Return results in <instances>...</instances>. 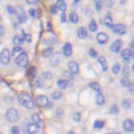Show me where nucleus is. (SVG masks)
Returning <instances> with one entry per match:
<instances>
[{
    "label": "nucleus",
    "mask_w": 134,
    "mask_h": 134,
    "mask_svg": "<svg viewBox=\"0 0 134 134\" xmlns=\"http://www.w3.org/2000/svg\"><path fill=\"white\" fill-rule=\"evenodd\" d=\"M132 55H133V54H132V50H130V49H124V50L120 52V57H121V59L124 60V62H126V63L129 62V60L131 59Z\"/></svg>",
    "instance_id": "obj_12"
},
{
    "label": "nucleus",
    "mask_w": 134,
    "mask_h": 134,
    "mask_svg": "<svg viewBox=\"0 0 134 134\" xmlns=\"http://www.w3.org/2000/svg\"><path fill=\"white\" fill-rule=\"evenodd\" d=\"M72 117H73V120L74 121H80L81 120V114L79 112H74Z\"/></svg>",
    "instance_id": "obj_39"
},
{
    "label": "nucleus",
    "mask_w": 134,
    "mask_h": 134,
    "mask_svg": "<svg viewBox=\"0 0 134 134\" xmlns=\"http://www.w3.org/2000/svg\"><path fill=\"white\" fill-rule=\"evenodd\" d=\"M67 134H74V132L70 130V131H68V132H67Z\"/></svg>",
    "instance_id": "obj_56"
},
{
    "label": "nucleus",
    "mask_w": 134,
    "mask_h": 134,
    "mask_svg": "<svg viewBox=\"0 0 134 134\" xmlns=\"http://www.w3.org/2000/svg\"><path fill=\"white\" fill-rule=\"evenodd\" d=\"M36 103L39 107H42V108H45L48 104V98L45 96V95H38L37 96V99H36Z\"/></svg>",
    "instance_id": "obj_8"
},
{
    "label": "nucleus",
    "mask_w": 134,
    "mask_h": 134,
    "mask_svg": "<svg viewBox=\"0 0 134 134\" xmlns=\"http://www.w3.org/2000/svg\"><path fill=\"white\" fill-rule=\"evenodd\" d=\"M62 92L61 91H54V92H52L51 93V98L52 99H60L61 97H62Z\"/></svg>",
    "instance_id": "obj_31"
},
{
    "label": "nucleus",
    "mask_w": 134,
    "mask_h": 134,
    "mask_svg": "<svg viewBox=\"0 0 134 134\" xmlns=\"http://www.w3.org/2000/svg\"><path fill=\"white\" fill-rule=\"evenodd\" d=\"M23 42H24V40H23L19 35L15 36L14 39H13V43L15 44V46H20L21 44H23Z\"/></svg>",
    "instance_id": "obj_26"
},
{
    "label": "nucleus",
    "mask_w": 134,
    "mask_h": 134,
    "mask_svg": "<svg viewBox=\"0 0 134 134\" xmlns=\"http://www.w3.org/2000/svg\"><path fill=\"white\" fill-rule=\"evenodd\" d=\"M42 77L45 80H51L52 79V73L50 71H43L42 72Z\"/></svg>",
    "instance_id": "obj_32"
},
{
    "label": "nucleus",
    "mask_w": 134,
    "mask_h": 134,
    "mask_svg": "<svg viewBox=\"0 0 134 134\" xmlns=\"http://www.w3.org/2000/svg\"><path fill=\"white\" fill-rule=\"evenodd\" d=\"M120 84H121V86H122V87H128L129 82H128L127 77H122V79L120 80Z\"/></svg>",
    "instance_id": "obj_41"
},
{
    "label": "nucleus",
    "mask_w": 134,
    "mask_h": 134,
    "mask_svg": "<svg viewBox=\"0 0 134 134\" xmlns=\"http://www.w3.org/2000/svg\"><path fill=\"white\" fill-rule=\"evenodd\" d=\"M29 73H30V76H31V77H34V76H35V74H36V67H31V68H30Z\"/></svg>",
    "instance_id": "obj_45"
},
{
    "label": "nucleus",
    "mask_w": 134,
    "mask_h": 134,
    "mask_svg": "<svg viewBox=\"0 0 134 134\" xmlns=\"http://www.w3.org/2000/svg\"><path fill=\"white\" fill-rule=\"evenodd\" d=\"M102 5H103V3H102V1H99V0H96V1L94 2V6H95V9H96L97 12H99V10L102 9Z\"/></svg>",
    "instance_id": "obj_35"
},
{
    "label": "nucleus",
    "mask_w": 134,
    "mask_h": 134,
    "mask_svg": "<svg viewBox=\"0 0 134 134\" xmlns=\"http://www.w3.org/2000/svg\"><path fill=\"white\" fill-rule=\"evenodd\" d=\"M36 87L37 88H41V83L39 80H36Z\"/></svg>",
    "instance_id": "obj_51"
},
{
    "label": "nucleus",
    "mask_w": 134,
    "mask_h": 134,
    "mask_svg": "<svg viewBox=\"0 0 134 134\" xmlns=\"http://www.w3.org/2000/svg\"><path fill=\"white\" fill-rule=\"evenodd\" d=\"M68 20L71 23H77L79 22V16H77V14L74 13V12H71L69 14V16H68Z\"/></svg>",
    "instance_id": "obj_22"
},
{
    "label": "nucleus",
    "mask_w": 134,
    "mask_h": 134,
    "mask_svg": "<svg viewBox=\"0 0 134 134\" xmlns=\"http://www.w3.org/2000/svg\"><path fill=\"white\" fill-rule=\"evenodd\" d=\"M121 104H122V107H124L125 109H127V110L130 108V105H131L129 99H122V103H121Z\"/></svg>",
    "instance_id": "obj_36"
},
{
    "label": "nucleus",
    "mask_w": 134,
    "mask_h": 134,
    "mask_svg": "<svg viewBox=\"0 0 134 134\" xmlns=\"http://www.w3.org/2000/svg\"><path fill=\"white\" fill-rule=\"evenodd\" d=\"M0 20H1V17H0Z\"/></svg>",
    "instance_id": "obj_57"
},
{
    "label": "nucleus",
    "mask_w": 134,
    "mask_h": 134,
    "mask_svg": "<svg viewBox=\"0 0 134 134\" xmlns=\"http://www.w3.org/2000/svg\"><path fill=\"white\" fill-rule=\"evenodd\" d=\"M46 25H47V30H50V29H51V26H50V22H49V21H47Z\"/></svg>",
    "instance_id": "obj_53"
},
{
    "label": "nucleus",
    "mask_w": 134,
    "mask_h": 134,
    "mask_svg": "<svg viewBox=\"0 0 134 134\" xmlns=\"http://www.w3.org/2000/svg\"><path fill=\"white\" fill-rule=\"evenodd\" d=\"M55 114H57V116H62L63 115V110L61 108H58L55 110Z\"/></svg>",
    "instance_id": "obj_44"
},
{
    "label": "nucleus",
    "mask_w": 134,
    "mask_h": 134,
    "mask_svg": "<svg viewBox=\"0 0 134 134\" xmlns=\"http://www.w3.org/2000/svg\"><path fill=\"white\" fill-rule=\"evenodd\" d=\"M63 54L66 55V57H70L72 54V46L69 44V43H65L64 46H63Z\"/></svg>",
    "instance_id": "obj_15"
},
{
    "label": "nucleus",
    "mask_w": 134,
    "mask_h": 134,
    "mask_svg": "<svg viewBox=\"0 0 134 134\" xmlns=\"http://www.w3.org/2000/svg\"><path fill=\"white\" fill-rule=\"evenodd\" d=\"M87 36H88V32L85 27H80L77 29V37L80 39H85V38H87Z\"/></svg>",
    "instance_id": "obj_19"
},
{
    "label": "nucleus",
    "mask_w": 134,
    "mask_h": 134,
    "mask_svg": "<svg viewBox=\"0 0 134 134\" xmlns=\"http://www.w3.org/2000/svg\"><path fill=\"white\" fill-rule=\"evenodd\" d=\"M63 76H64L63 80H65V81H67V82H68V81H71L72 77H73V76H72V73H71L69 70L64 71V72H63Z\"/></svg>",
    "instance_id": "obj_29"
},
{
    "label": "nucleus",
    "mask_w": 134,
    "mask_h": 134,
    "mask_svg": "<svg viewBox=\"0 0 134 134\" xmlns=\"http://www.w3.org/2000/svg\"><path fill=\"white\" fill-rule=\"evenodd\" d=\"M16 64L18 66H20V67H23V68L27 67V65H28V57H27V54L24 52V53L18 55L16 58Z\"/></svg>",
    "instance_id": "obj_4"
},
{
    "label": "nucleus",
    "mask_w": 134,
    "mask_h": 134,
    "mask_svg": "<svg viewBox=\"0 0 134 134\" xmlns=\"http://www.w3.org/2000/svg\"><path fill=\"white\" fill-rule=\"evenodd\" d=\"M10 61V53H9V50L4 48L1 52H0V63L3 64V65H7Z\"/></svg>",
    "instance_id": "obj_5"
},
{
    "label": "nucleus",
    "mask_w": 134,
    "mask_h": 134,
    "mask_svg": "<svg viewBox=\"0 0 134 134\" xmlns=\"http://www.w3.org/2000/svg\"><path fill=\"white\" fill-rule=\"evenodd\" d=\"M4 34V27L2 25H0V37H2Z\"/></svg>",
    "instance_id": "obj_50"
},
{
    "label": "nucleus",
    "mask_w": 134,
    "mask_h": 134,
    "mask_svg": "<svg viewBox=\"0 0 134 134\" xmlns=\"http://www.w3.org/2000/svg\"><path fill=\"white\" fill-rule=\"evenodd\" d=\"M88 28H89V30H90V31H92V32H93V31H95V30L97 29V24H96V21H95L94 19H92V20L90 21Z\"/></svg>",
    "instance_id": "obj_27"
},
{
    "label": "nucleus",
    "mask_w": 134,
    "mask_h": 134,
    "mask_svg": "<svg viewBox=\"0 0 134 134\" xmlns=\"http://www.w3.org/2000/svg\"><path fill=\"white\" fill-rule=\"evenodd\" d=\"M0 134H1V133H0Z\"/></svg>",
    "instance_id": "obj_58"
},
{
    "label": "nucleus",
    "mask_w": 134,
    "mask_h": 134,
    "mask_svg": "<svg viewBox=\"0 0 134 134\" xmlns=\"http://www.w3.org/2000/svg\"><path fill=\"white\" fill-rule=\"evenodd\" d=\"M128 74H129V71H128V69L126 67V68H124V77H127Z\"/></svg>",
    "instance_id": "obj_48"
},
{
    "label": "nucleus",
    "mask_w": 134,
    "mask_h": 134,
    "mask_svg": "<svg viewBox=\"0 0 134 134\" xmlns=\"http://www.w3.org/2000/svg\"><path fill=\"white\" fill-rule=\"evenodd\" d=\"M110 113H111V114H114V115L118 113V107H117L115 104L111 106V108H110Z\"/></svg>",
    "instance_id": "obj_34"
},
{
    "label": "nucleus",
    "mask_w": 134,
    "mask_h": 134,
    "mask_svg": "<svg viewBox=\"0 0 134 134\" xmlns=\"http://www.w3.org/2000/svg\"><path fill=\"white\" fill-rule=\"evenodd\" d=\"M112 72L113 73H118V71L120 70V65H119V63H115L113 66H112Z\"/></svg>",
    "instance_id": "obj_33"
},
{
    "label": "nucleus",
    "mask_w": 134,
    "mask_h": 134,
    "mask_svg": "<svg viewBox=\"0 0 134 134\" xmlns=\"http://www.w3.org/2000/svg\"><path fill=\"white\" fill-rule=\"evenodd\" d=\"M67 85H68V82L63 80V79H59L57 81V86L60 88V89H66L67 88Z\"/></svg>",
    "instance_id": "obj_25"
},
{
    "label": "nucleus",
    "mask_w": 134,
    "mask_h": 134,
    "mask_svg": "<svg viewBox=\"0 0 134 134\" xmlns=\"http://www.w3.org/2000/svg\"><path fill=\"white\" fill-rule=\"evenodd\" d=\"M110 134H120L119 132H117V131H113V132H111Z\"/></svg>",
    "instance_id": "obj_55"
},
{
    "label": "nucleus",
    "mask_w": 134,
    "mask_h": 134,
    "mask_svg": "<svg viewBox=\"0 0 134 134\" xmlns=\"http://www.w3.org/2000/svg\"><path fill=\"white\" fill-rule=\"evenodd\" d=\"M108 39H109V37H108V35H107L106 32L100 31V32H98V34L96 35V40H97V42H98L99 44H105V43L108 41Z\"/></svg>",
    "instance_id": "obj_13"
},
{
    "label": "nucleus",
    "mask_w": 134,
    "mask_h": 134,
    "mask_svg": "<svg viewBox=\"0 0 134 134\" xmlns=\"http://www.w3.org/2000/svg\"><path fill=\"white\" fill-rule=\"evenodd\" d=\"M61 21L62 22H66V15H65V13H62V15H61Z\"/></svg>",
    "instance_id": "obj_46"
},
{
    "label": "nucleus",
    "mask_w": 134,
    "mask_h": 134,
    "mask_svg": "<svg viewBox=\"0 0 134 134\" xmlns=\"http://www.w3.org/2000/svg\"><path fill=\"white\" fill-rule=\"evenodd\" d=\"M6 9H7V13L8 14H14L15 13V9H14V7L12 5H7L6 6Z\"/></svg>",
    "instance_id": "obj_42"
},
{
    "label": "nucleus",
    "mask_w": 134,
    "mask_h": 134,
    "mask_svg": "<svg viewBox=\"0 0 134 134\" xmlns=\"http://www.w3.org/2000/svg\"><path fill=\"white\" fill-rule=\"evenodd\" d=\"M18 102L20 105H22L23 107H25L27 109H32L35 106V102L31 98V96L25 92H22L18 95Z\"/></svg>",
    "instance_id": "obj_1"
},
{
    "label": "nucleus",
    "mask_w": 134,
    "mask_h": 134,
    "mask_svg": "<svg viewBox=\"0 0 134 134\" xmlns=\"http://www.w3.org/2000/svg\"><path fill=\"white\" fill-rule=\"evenodd\" d=\"M52 52H53L52 47H47V48H45V49L42 50L41 54H42L43 58H48V57H50V55L52 54Z\"/></svg>",
    "instance_id": "obj_23"
},
{
    "label": "nucleus",
    "mask_w": 134,
    "mask_h": 134,
    "mask_svg": "<svg viewBox=\"0 0 134 134\" xmlns=\"http://www.w3.org/2000/svg\"><path fill=\"white\" fill-rule=\"evenodd\" d=\"M121 45H122L121 40H115V41L110 45V50H111L112 52H114V53H117V52L120 50Z\"/></svg>",
    "instance_id": "obj_9"
},
{
    "label": "nucleus",
    "mask_w": 134,
    "mask_h": 134,
    "mask_svg": "<svg viewBox=\"0 0 134 134\" xmlns=\"http://www.w3.org/2000/svg\"><path fill=\"white\" fill-rule=\"evenodd\" d=\"M27 39V42L28 43H30V35H26V38H25V40Z\"/></svg>",
    "instance_id": "obj_54"
},
{
    "label": "nucleus",
    "mask_w": 134,
    "mask_h": 134,
    "mask_svg": "<svg viewBox=\"0 0 134 134\" xmlns=\"http://www.w3.org/2000/svg\"><path fill=\"white\" fill-rule=\"evenodd\" d=\"M31 120H32V124H35V125L38 126V128H40L41 126L44 125L42 122V120H41V118H40V116H39L38 113H32L31 114Z\"/></svg>",
    "instance_id": "obj_17"
},
{
    "label": "nucleus",
    "mask_w": 134,
    "mask_h": 134,
    "mask_svg": "<svg viewBox=\"0 0 134 134\" xmlns=\"http://www.w3.org/2000/svg\"><path fill=\"white\" fill-rule=\"evenodd\" d=\"M38 126L32 124V122H29L27 120H25L23 122V132L24 134H37L38 132Z\"/></svg>",
    "instance_id": "obj_3"
},
{
    "label": "nucleus",
    "mask_w": 134,
    "mask_h": 134,
    "mask_svg": "<svg viewBox=\"0 0 134 134\" xmlns=\"http://www.w3.org/2000/svg\"><path fill=\"white\" fill-rule=\"evenodd\" d=\"M95 102H96V104H97L98 106H102V105L105 104V97H104V95H103L100 92H97V93H96Z\"/></svg>",
    "instance_id": "obj_21"
},
{
    "label": "nucleus",
    "mask_w": 134,
    "mask_h": 134,
    "mask_svg": "<svg viewBox=\"0 0 134 134\" xmlns=\"http://www.w3.org/2000/svg\"><path fill=\"white\" fill-rule=\"evenodd\" d=\"M112 30H113L116 35H124V34L126 32L127 28H126V25H125V24L118 23V24H116V25H113Z\"/></svg>",
    "instance_id": "obj_7"
},
{
    "label": "nucleus",
    "mask_w": 134,
    "mask_h": 134,
    "mask_svg": "<svg viewBox=\"0 0 134 134\" xmlns=\"http://www.w3.org/2000/svg\"><path fill=\"white\" fill-rule=\"evenodd\" d=\"M60 59H61V52L53 53L52 57H51V60H50V65L53 66V67L57 66L59 64V62H60Z\"/></svg>",
    "instance_id": "obj_16"
},
{
    "label": "nucleus",
    "mask_w": 134,
    "mask_h": 134,
    "mask_svg": "<svg viewBox=\"0 0 134 134\" xmlns=\"http://www.w3.org/2000/svg\"><path fill=\"white\" fill-rule=\"evenodd\" d=\"M122 128H124V130H125L126 132H132L133 129H134V124H133V121H132L131 119L127 118V119L124 120V122H122Z\"/></svg>",
    "instance_id": "obj_10"
},
{
    "label": "nucleus",
    "mask_w": 134,
    "mask_h": 134,
    "mask_svg": "<svg viewBox=\"0 0 134 134\" xmlns=\"http://www.w3.org/2000/svg\"><path fill=\"white\" fill-rule=\"evenodd\" d=\"M98 63H99V65L102 66L103 71H107V69H108V65H107L106 58H105V57H100V58L98 59Z\"/></svg>",
    "instance_id": "obj_24"
},
{
    "label": "nucleus",
    "mask_w": 134,
    "mask_h": 134,
    "mask_svg": "<svg viewBox=\"0 0 134 134\" xmlns=\"http://www.w3.org/2000/svg\"><path fill=\"white\" fill-rule=\"evenodd\" d=\"M52 106H53V104H52L51 102H48V104H47V106H46V107H47V108H49V109H51V108H52Z\"/></svg>",
    "instance_id": "obj_52"
},
{
    "label": "nucleus",
    "mask_w": 134,
    "mask_h": 134,
    "mask_svg": "<svg viewBox=\"0 0 134 134\" xmlns=\"http://www.w3.org/2000/svg\"><path fill=\"white\" fill-rule=\"evenodd\" d=\"M55 7H57V9H60L61 12H65L66 10V3L63 1V0H57V2H55Z\"/></svg>",
    "instance_id": "obj_18"
},
{
    "label": "nucleus",
    "mask_w": 134,
    "mask_h": 134,
    "mask_svg": "<svg viewBox=\"0 0 134 134\" xmlns=\"http://www.w3.org/2000/svg\"><path fill=\"white\" fill-rule=\"evenodd\" d=\"M89 55L91 58H96L97 57V51L95 49H93V48H90L89 49Z\"/></svg>",
    "instance_id": "obj_37"
},
{
    "label": "nucleus",
    "mask_w": 134,
    "mask_h": 134,
    "mask_svg": "<svg viewBox=\"0 0 134 134\" xmlns=\"http://www.w3.org/2000/svg\"><path fill=\"white\" fill-rule=\"evenodd\" d=\"M22 53H24V49H23L22 47H20V46H15V47L13 48V50H12V54L15 55L16 58H17L18 55L22 54Z\"/></svg>",
    "instance_id": "obj_20"
},
{
    "label": "nucleus",
    "mask_w": 134,
    "mask_h": 134,
    "mask_svg": "<svg viewBox=\"0 0 134 134\" xmlns=\"http://www.w3.org/2000/svg\"><path fill=\"white\" fill-rule=\"evenodd\" d=\"M128 86H129V91H130V93L132 94V93H133V83H130Z\"/></svg>",
    "instance_id": "obj_47"
},
{
    "label": "nucleus",
    "mask_w": 134,
    "mask_h": 134,
    "mask_svg": "<svg viewBox=\"0 0 134 134\" xmlns=\"http://www.w3.org/2000/svg\"><path fill=\"white\" fill-rule=\"evenodd\" d=\"M68 70H69L72 74H76V73H79V71H80L79 64H77L76 62H73V61L69 62V63H68Z\"/></svg>",
    "instance_id": "obj_11"
},
{
    "label": "nucleus",
    "mask_w": 134,
    "mask_h": 134,
    "mask_svg": "<svg viewBox=\"0 0 134 134\" xmlns=\"http://www.w3.org/2000/svg\"><path fill=\"white\" fill-rule=\"evenodd\" d=\"M49 12H50V14H51V15H55V14H57L58 9H57V7H55V5H54V4L50 5V7H49Z\"/></svg>",
    "instance_id": "obj_38"
},
{
    "label": "nucleus",
    "mask_w": 134,
    "mask_h": 134,
    "mask_svg": "<svg viewBox=\"0 0 134 134\" xmlns=\"http://www.w3.org/2000/svg\"><path fill=\"white\" fill-rule=\"evenodd\" d=\"M5 117H6L7 121H9V122H16L19 119L20 114H19V112H18L17 109L9 108V109H7V111L5 113Z\"/></svg>",
    "instance_id": "obj_2"
},
{
    "label": "nucleus",
    "mask_w": 134,
    "mask_h": 134,
    "mask_svg": "<svg viewBox=\"0 0 134 134\" xmlns=\"http://www.w3.org/2000/svg\"><path fill=\"white\" fill-rule=\"evenodd\" d=\"M26 3L32 5V4H37V1H36V0H35V1H34V0H28V1H26Z\"/></svg>",
    "instance_id": "obj_49"
},
{
    "label": "nucleus",
    "mask_w": 134,
    "mask_h": 134,
    "mask_svg": "<svg viewBox=\"0 0 134 134\" xmlns=\"http://www.w3.org/2000/svg\"><path fill=\"white\" fill-rule=\"evenodd\" d=\"M100 23H103L106 27H108V28H113V21H112V18H111V16H106L103 20L100 19Z\"/></svg>",
    "instance_id": "obj_14"
},
{
    "label": "nucleus",
    "mask_w": 134,
    "mask_h": 134,
    "mask_svg": "<svg viewBox=\"0 0 134 134\" xmlns=\"http://www.w3.org/2000/svg\"><path fill=\"white\" fill-rule=\"evenodd\" d=\"M29 15L32 17V18H35L36 16H37V13H36V9H34V8H30L29 9Z\"/></svg>",
    "instance_id": "obj_43"
},
{
    "label": "nucleus",
    "mask_w": 134,
    "mask_h": 134,
    "mask_svg": "<svg viewBox=\"0 0 134 134\" xmlns=\"http://www.w3.org/2000/svg\"><path fill=\"white\" fill-rule=\"evenodd\" d=\"M104 126H105V122L103 120H95L93 124V127L95 129H102V128H104Z\"/></svg>",
    "instance_id": "obj_30"
},
{
    "label": "nucleus",
    "mask_w": 134,
    "mask_h": 134,
    "mask_svg": "<svg viewBox=\"0 0 134 134\" xmlns=\"http://www.w3.org/2000/svg\"><path fill=\"white\" fill-rule=\"evenodd\" d=\"M10 133H12V134H19V133H20V130H19V128H18L17 126H14V127H12V129H10Z\"/></svg>",
    "instance_id": "obj_40"
},
{
    "label": "nucleus",
    "mask_w": 134,
    "mask_h": 134,
    "mask_svg": "<svg viewBox=\"0 0 134 134\" xmlns=\"http://www.w3.org/2000/svg\"><path fill=\"white\" fill-rule=\"evenodd\" d=\"M15 13L17 14V18H18L19 23H24L26 21V14H25V12L21 5L17 6V9H15Z\"/></svg>",
    "instance_id": "obj_6"
},
{
    "label": "nucleus",
    "mask_w": 134,
    "mask_h": 134,
    "mask_svg": "<svg viewBox=\"0 0 134 134\" xmlns=\"http://www.w3.org/2000/svg\"><path fill=\"white\" fill-rule=\"evenodd\" d=\"M89 87L91 89H93L94 91H96V92H99V90H100V86H99V84L97 82H91L89 84Z\"/></svg>",
    "instance_id": "obj_28"
}]
</instances>
